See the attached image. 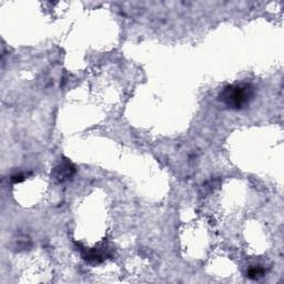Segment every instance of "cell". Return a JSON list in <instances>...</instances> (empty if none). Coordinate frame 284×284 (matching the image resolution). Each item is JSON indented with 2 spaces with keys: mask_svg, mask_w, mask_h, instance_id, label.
<instances>
[{
  "mask_svg": "<svg viewBox=\"0 0 284 284\" xmlns=\"http://www.w3.org/2000/svg\"><path fill=\"white\" fill-rule=\"evenodd\" d=\"M253 96V88L250 85H233L224 88V90L220 94V98L226 107L240 110L250 103Z\"/></svg>",
  "mask_w": 284,
  "mask_h": 284,
  "instance_id": "obj_1",
  "label": "cell"
},
{
  "mask_svg": "<svg viewBox=\"0 0 284 284\" xmlns=\"http://www.w3.org/2000/svg\"><path fill=\"white\" fill-rule=\"evenodd\" d=\"M261 274H262V270H260V269H252V270H250V272H249V276L252 277V279L260 276Z\"/></svg>",
  "mask_w": 284,
  "mask_h": 284,
  "instance_id": "obj_2",
  "label": "cell"
}]
</instances>
